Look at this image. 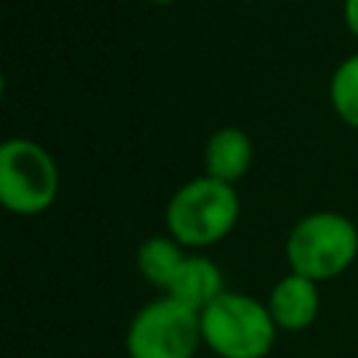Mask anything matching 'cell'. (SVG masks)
Returning <instances> with one entry per match:
<instances>
[{
  "label": "cell",
  "instance_id": "ba28073f",
  "mask_svg": "<svg viewBox=\"0 0 358 358\" xmlns=\"http://www.w3.org/2000/svg\"><path fill=\"white\" fill-rule=\"evenodd\" d=\"M224 291H227L224 288V271L218 268V263L199 255V252H187V257L182 260V266H179L171 288L165 291V296H173L176 302L187 305L190 310L201 313Z\"/></svg>",
  "mask_w": 358,
  "mask_h": 358
},
{
  "label": "cell",
  "instance_id": "7c38bea8",
  "mask_svg": "<svg viewBox=\"0 0 358 358\" xmlns=\"http://www.w3.org/2000/svg\"><path fill=\"white\" fill-rule=\"evenodd\" d=\"M145 3H154V6H171V3H176V0H145Z\"/></svg>",
  "mask_w": 358,
  "mask_h": 358
},
{
  "label": "cell",
  "instance_id": "6da1fadb",
  "mask_svg": "<svg viewBox=\"0 0 358 358\" xmlns=\"http://www.w3.org/2000/svg\"><path fill=\"white\" fill-rule=\"evenodd\" d=\"M241 218L235 185L207 173L179 185L165 204V232L185 249H210L221 243Z\"/></svg>",
  "mask_w": 358,
  "mask_h": 358
},
{
  "label": "cell",
  "instance_id": "3957f363",
  "mask_svg": "<svg viewBox=\"0 0 358 358\" xmlns=\"http://www.w3.org/2000/svg\"><path fill=\"white\" fill-rule=\"evenodd\" d=\"M358 257V227L350 215L336 210H316L302 215L285 238L288 271L305 274L316 282L344 274Z\"/></svg>",
  "mask_w": 358,
  "mask_h": 358
},
{
  "label": "cell",
  "instance_id": "8992f818",
  "mask_svg": "<svg viewBox=\"0 0 358 358\" xmlns=\"http://www.w3.org/2000/svg\"><path fill=\"white\" fill-rule=\"evenodd\" d=\"M319 305H322L319 282L296 271L282 274L266 296V308L277 330H285V333L308 330L319 316Z\"/></svg>",
  "mask_w": 358,
  "mask_h": 358
},
{
  "label": "cell",
  "instance_id": "52a82bcc",
  "mask_svg": "<svg viewBox=\"0 0 358 358\" xmlns=\"http://www.w3.org/2000/svg\"><path fill=\"white\" fill-rule=\"evenodd\" d=\"M204 173L213 179H221L227 185L241 182L255 159L252 137L238 126H221L215 129L204 143Z\"/></svg>",
  "mask_w": 358,
  "mask_h": 358
},
{
  "label": "cell",
  "instance_id": "4fadbf2b",
  "mask_svg": "<svg viewBox=\"0 0 358 358\" xmlns=\"http://www.w3.org/2000/svg\"><path fill=\"white\" fill-rule=\"evenodd\" d=\"M246 3H263V0H246Z\"/></svg>",
  "mask_w": 358,
  "mask_h": 358
},
{
  "label": "cell",
  "instance_id": "7a4b0ae2",
  "mask_svg": "<svg viewBox=\"0 0 358 358\" xmlns=\"http://www.w3.org/2000/svg\"><path fill=\"white\" fill-rule=\"evenodd\" d=\"M201 341L215 358H266L277 341V324L266 299L224 291L201 313Z\"/></svg>",
  "mask_w": 358,
  "mask_h": 358
},
{
  "label": "cell",
  "instance_id": "9c48e42d",
  "mask_svg": "<svg viewBox=\"0 0 358 358\" xmlns=\"http://www.w3.org/2000/svg\"><path fill=\"white\" fill-rule=\"evenodd\" d=\"M185 257H187V249L176 238H171L165 232V235H151L137 246L134 266H137V274L151 288L165 294L171 288V282H173V277H176V271H179Z\"/></svg>",
  "mask_w": 358,
  "mask_h": 358
},
{
  "label": "cell",
  "instance_id": "8fae6325",
  "mask_svg": "<svg viewBox=\"0 0 358 358\" xmlns=\"http://www.w3.org/2000/svg\"><path fill=\"white\" fill-rule=\"evenodd\" d=\"M341 17H344L347 31L358 39V0H344L341 3Z\"/></svg>",
  "mask_w": 358,
  "mask_h": 358
},
{
  "label": "cell",
  "instance_id": "30bf717a",
  "mask_svg": "<svg viewBox=\"0 0 358 358\" xmlns=\"http://www.w3.org/2000/svg\"><path fill=\"white\" fill-rule=\"evenodd\" d=\"M327 98L338 120L358 131V50L336 64L327 84Z\"/></svg>",
  "mask_w": 358,
  "mask_h": 358
},
{
  "label": "cell",
  "instance_id": "277c9868",
  "mask_svg": "<svg viewBox=\"0 0 358 358\" xmlns=\"http://www.w3.org/2000/svg\"><path fill=\"white\" fill-rule=\"evenodd\" d=\"M59 196V165L31 137H8L0 145V204L14 215H39Z\"/></svg>",
  "mask_w": 358,
  "mask_h": 358
},
{
  "label": "cell",
  "instance_id": "5b68a950",
  "mask_svg": "<svg viewBox=\"0 0 358 358\" xmlns=\"http://www.w3.org/2000/svg\"><path fill=\"white\" fill-rule=\"evenodd\" d=\"M201 344L199 313L165 294L129 319L123 338L129 358H196Z\"/></svg>",
  "mask_w": 358,
  "mask_h": 358
}]
</instances>
